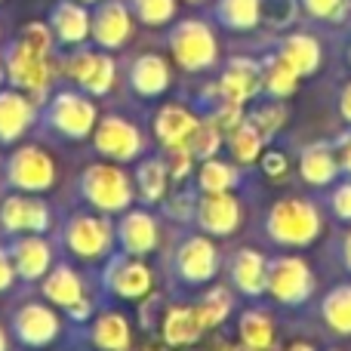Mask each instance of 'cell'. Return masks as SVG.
<instances>
[{
	"instance_id": "obj_57",
	"label": "cell",
	"mask_w": 351,
	"mask_h": 351,
	"mask_svg": "<svg viewBox=\"0 0 351 351\" xmlns=\"http://www.w3.org/2000/svg\"><path fill=\"white\" fill-rule=\"evenodd\" d=\"M188 3H200V0H188Z\"/></svg>"
},
{
	"instance_id": "obj_21",
	"label": "cell",
	"mask_w": 351,
	"mask_h": 351,
	"mask_svg": "<svg viewBox=\"0 0 351 351\" xmlns=\"http://www.w3.org/2000/svg\"><path fill=\"white\" fill-rule=\"evenodd\" d=\"M197 127H200V117L179 102L160 105L158 114H154V123H152L154 139H158L167 152H173V148H188V142H191Z\"/></svg>"
},
{
	"instance_id": "obj_7",
	"label": "cell",
	"mask_w": 351,
	"mask_h": 351,
	"mask_svg": "<svg viewBox=\"0 0 351 351\" xmlns=\"http://www.w3.org/2000/svg\"><path fill=\"white\" fill-rule=\"evenodd\" d=\"M93 148H96L99 158L114 160V164H130V160H139L145 154L148 142L145 133L136 127L130 117L123 114H105L99 117L96 130L90 136Z\"/></svg>"
},
{
	"instance_id": "obj_48",
	"label": "cell",
	"mask_w": 351,
	"mask_h": 351,
	"mask_svg": "<svg viewBox=\"0 0 351 351\" xmlns=\"http://www.w3.org/2000/svg\"><path fill=\"white\" fill-rule=\"evenodd\" d=\"M16 268H12V259L6 253V247H0V293H6L12 284H16Z\"/></svg>"
},
{
	"instance_id": "obj_41",
	"label": "cell",
	"mask_w": 351,
	"mask_h": 351,
	"mask_svg": "<svg viewBox=\"0 0 351 351\" xmlns=\"http://www.w3.org/2000/svg\"><path fill=\"white\" fill-rule=\"evenodd\" d=\"M250 121L256 123V130H259L265 139H271V136L287 123V114H284V108H280V105H265V108L253 111V114H250Z\"/></svg>"
},
{
	"instance_id": "obj_11",
	"label": "cell",
	"mask_w": 351,
	"mask_h": 351,
	"mask_svg": "<svg viewBox=\"0 0 351 351\" xmlns=\"http://www.w3.org/2000/svg\"><path fill=\"white\" fill-rule=\"evenodd\" d=\"M265 293L280 305H305L315 293V274L308 262L299 256H278L268 262V287Z\"/></svg>"
},
{
	"instance_id": "obj_4",
	"label": "cell",
	"mask_w": 351,
	"mask_h": 351,
	"mask_svg": "<svg viewBox=\"0 0 351 351\" xmlns=\"http://www.w3.org/2000/svg\"><path fill=\"white\" fill-rule=\"evenodd\" d=\"M321 213L305 197H284L265 216V234L280 247H308L321 234Z\"/></svg>"
},
{
	"instance_id": "obj_10",
	"label": "cell",
	"mask_w": 351,
	"mask_h": 351,
	"mask_svg": "<svg viewBox=\"0 0 351 351\" xmlns=\"http://www.w3.org/2000/svg\"><path fill=\"white\" fill-rule=\"evenodd\" d=\"M62 74H65L77 90H84L86 96L102 99L114 90L117 65L108 56V49H74V53L62 62Z\"/></svg>"
},
{
	"instance_id": "obj_33",
	"label": "cell",
	"mask_w": 351,
	"mask_h": 351,
	"mask_svg": "<svg viewBox=\"0 0 351 351\" xmlns=\"http://www.w3.org/2000/svg\"><path fill=\"white\" fill-rule=\"evenodd\" d=\"M280 56L299 71V77H308L321 68V43L311 34H290L280 43Z\"/></svg>"
},
{
	"instance_id": "obj_50",
	"label": "cell",
	"mask_w": 351,
	"mask_h": 351,
	"mask_svg": "<svg viewBox=\"0 0 351 351\" xmlns=\"http://www.w3.org/2000/svg\"><path fill=\"white\" fill-rule=\"evenodd\" d=\"M339 111H342V117L351 123V84H346L342 93H339Z\"/></svg>"
},
{
	"instance_id": "obj_30",
	"label": "cell",
	"mask_w": 351,
	"mask_h": 351,
	"mask_svg": "<svg viewBox=\"0 0 351 351\" xmlns=\"http://www.w3.org/2000/svg\"><path fill=\"white\" fill-rule=\"evenodd\" d=\"M225 142H228L231 158H234L241 167L256 164V160L262 158V148H265V136L256 130V123L250 121V117H243V121L225 136Z\"/></svg>"
},
{
	"instance_id": "obj_45",
	"label": "cell",
	"mask_w": 351,
	"mask_h": 351,
	"mask_svg": "<svg viewBox=\"0 0 351 351\" xmlns=\"http://www.w3.org/2000/svg\"><path fill=\"white\" fill-rule=\"evenodd\" d=\"M194 194H173L170 200H167V213H170L173 219H194Z\"/></svg>"
},
{
	"instance_id": "obj_6",
	"label": "cell",
	"mask_w": 351,
	"mask_h": 351,
	"mask_svg": "<svg viewBox=\"0 0 351 351\" xmlns=\"http://www.w3.org/2000/svg\"><path fill=\"white\" fill-rule=\"evenodd\" d=\"M170 53L173 62L182 68V71H206V68L216 65L219 59V43L216 34L206 22L200 19H185L170 31Z\"/></svg>"
},
{
	"instance_id": "obj_29",
	"label": "cell",
	"mask_w": 351,
	"mask_h": 351,
	"mask_svg": "<svg viewBox=\"0 0 351 351\" xmlns=\"http://www.w3.org/2000/svg\"><path fill=\"white\" fill-rule=\"evenodd\" d=\"M339 170H342L339 158L333 154V148H330L327 142H315V145H308L302 152V160H299V173H302V179L315 188L330 185V182L339 176Z\"/></svg>"
},
{
	"instance_id": "obj_28",
	"label": "cell",
	"mask_w": 351,
	"mask_h": 351,
	"mask_svg": "<svg viewBox=\"0 0 351 351\" xmlns=\"http://www.w3.org/2000/svg\"><path fill=\"white\" fill-rule=\"evenodd\" d=\"M170 167L164 158H145L142 154L139 164L133 170V185H136V200L145 206H154L160 200H167L170 191Z\"/></svg>"
},
{
	"instance_id": "obj_47",
	"label": "cell",
	"mask_w": 351,
	"mask_h": 351,
	"mask_svg": "<svg viewBox=\"0 0 351 351\" xmlns=\"http://www.w3.org/2000/svg\"><path fill=\"white\" fill-rule=\"evenodd\" d=\"M68 317H71L74 324H90L93 317H96V305H93V299H90V293H86L84 299H77V302L71 305V308L65 311Z\"/></svg>"
},
{
	"instance_id": "obj_17",
	"label": "cell",
	"mask_w": 351,
	"mask_h": 351,
	"mask_svg": "<svg viewBox=\"0 0 351 351\" xmlns=\"http://www.w3.org/2000/svg\"><path fill=\"white\" fill-rule=\"evenodd\" d=\"M133 37V10L121 0H102L90 12V40L99 49H121Z\"/></svg>"
},
{
	"instance_id": "obj_27",
	"label": "cell",
	"mask_w": 351,
	"mask_h": 351,
	"mask_svg": "<svg viewBox=\"0 0 351 351\" xmlns=\"http://www.w3.org/2000/svg\"><path fill=\"white\" fill-rule=\"evenodd\" d=\"M90 346L96 351H130L133 348V327L127 315L108 308L90 321Z\"/></svg>"
},
{
	"instance_id": "obj_40",
	"label": "cell",
	"mask_w": 351,
	"mask_h": 351,
	"mask_svg": "<svg viewBox=\"0 0 351 351\" xmlns=\"http://www.w3.org/2000/svg\"><path fill=\"white\" fill-rule=\"evenodd\" d=\"M19 40H22L25 47L43 53V56L53 53V28H49V25H43V22H28L22 28V34H19Z\"/></svg>"
},
{
	"instance_id": "obj_23",
	"label": "cell",
	"mask_w": 351,
	"mask_h": 351,
	"mask_svg": "<svg viewBox=\"0 0 351 351\" xmlns=\"http://www.w3.org/2000/svg\"><path fill=\"white\" fill-rule=\"evenodd\" d=\"M228 278L237 293L256 299L268 287V259L253 247H241L228 262Z\"/></svg>"
},
{
	"instance_id": "obj_25",
	"label": "cell",
	"mask_w": 351,
	"mask_h": 351,
	"mask_svg": "<svg viewBox=\"0 0 351 351\" xmlns=\"http://www.w3.org/2000/svg\"><path fill=\"white\" fill-rule=\"evenodd\" d=\"M49 28H53V37L65 47H80L84 40H90V12H86V3L80 0H62V3L53 6L49 12Z\"/></svg>"
},
{
	"instance_id": "obj_49",
	"label": "cell",
	"mask_w": 351,
	"mask_h": 351,
	"mask_svg": "<svg viewBox=\"0 0 351 351\" xmlns=\"http://www.w3.org/2000/svg\"><path fill=\"white\" fill-rule=\"evenodd\" d=\"M336 158H339V167H342V170L351 176V136H346V139H342V148H339V154H336Z\"/></svg>"
},
{
	"instance_id": "obj_34",
	"label": "cell",
	"mask_w": 351,
	"mask_h": 351,
	"mask_svg": "<svg viewBox=\"0 0 351 351\" xmlns=\"http://www.w3.org/2000/svg\"><path fill=\"white\" fill-rule=\"evenodd\" d=\"M231 308H234V299H231L228 287H206V293L194 302V311H197V321L204 330H216L228 321Z\"/></svg>"
},
{
	"instance_id": "obj_24",
	"label": "cell",
	"mask_w": 351,
	"mask_h": 351,
	"mask_svg": "<svg viewBox=\"0 0 351 351\" xmlns=\"http://www.w3.org/2000/svg\"><path fill=\"white\" fill-rule=\"evenodd\" d=\"M40 296L47 299L49 305H56V308L68 311L77 299L86 296V284L77 268H71L68 262H59V265H53L40 278Z\"/></svg>"
},
{
	"instance_id": "obj_35",
	"label": "cell",
	"mask_w": 351,
	"mask_h": 351,
	"mask_svg": "<svg viewBox=\"0 0 351 351\" xmlns=\"http://www.w3.org/2000/svg\"><path fill=\"white\" fill-rule=\"evenodd\" d=\"M299 84V71L284 59V56H271V59L262 65V90L274 99H287L296 93Z\"/></svg>"
},
{
	"instance_id": "obj_14",
	"label": "cell",
	"mask_w": 351,
	"mask_h": 351,
	"mask_svg": "<svg viewBox=\"0 0 351 351\" xmlns=\"http://www.w3.org/2000/svg\"><path fill=\"white\" fill-rule=\"evenodd\" d=\"M10 330L19 346L47 348L62 336V317H59V311H56V305H49L47 299H43V302H22L12 311Z\"/></svg>"
},
{
	"instance_id": "obj_31",
	"label": "cell",
	"mask_w": 351,
	"mask_h": 351,
	"mask_svg": "<svg viewBox=\"0 0 351 351\" xmlns=\"http://www.w3.org/2000/svg\"><path fill=\"white\" fill-rule=\"evenodd\" d=\"M241 185V167L228 164L219 158H206L197 167V188L200 194H219V191H234Z\"/></svg>"
},
{
	"instance_id": "obj_38",
	"label": "cell",
	"mask_w": 351,
	"mask_h": 351,
	"mask_svg": "<svg viewBox=\"0 0 351 351\" xmlns=\"http://www.w3.org/2000/svg\"><path fill=\"white\" fill-rule=\"evenodd\" d=\"M222 142H225V133L206 117V121H200V127L194 130L191 142H188V152L194 154V160H206V158H216Z\"/></svg>"
},
{
	"instance_id": "obj_43",
	"label": "cell",
	"mask_w": 351,
	"mask_h": 351,
	"mask_svg": "<svg viewBox=\"0 0 351 351\" xmlns=\"http://www.w3.org/2000/svg\"><path fill=\"white\" fill-rule=\"evenodd\" d=\"M302 6L315 19H339L346 10V0H302Z\"/></svg>"
},
{
	"instance_id": "obj_44",
	"label": "cell",
	"mask_w": 351,
	"mask_h": 351,
	"mask_svg": "<svg viewBox=\"0 0 351 351\" xmlns=\"http://www.w3.org/2000/svg\"><path fill=\"white\" fill-rule=\"evenodd\" d=\"M330 206H333V213L342 219V222H351V182L333 188V194H330Z\"/></svg>"
},
{
	"instance_id": "obj_53",
	"label": "cell",
	"mask_w": 351,
	"mask_h": 351,
	"mask_svg": "<svg viewBox=\"0 0 351 351\" xmlns=\"http://www.w3.org/2000/svg\"><path fill=\"white\" fill-rule=\"evenodd\" d=\"M0 351H10V336H6L3 327H0Z\"/></svg>"
},
{
	"instance_id": "obj_54",
	"label": "cell",
	"mask_w": 351,
	"mask_h": 351,
	"mask_svg": "<svg viewBox=\"0 0 351 351\" xmlns=\"http://www.w3.org/2000/svg\"><path fill=\"white\" fill-rule=\"evenodd\" d=\"M287 351H315V348H311V346H308V342H296V346H290V348H287Z\"/></svg>"
},
{
	"instance_id": "obj_13",
	"label": "cell",
	"mask_w": 351,
	"mask_h": 351,
	"mask_svg": "<svg viewBox=\"0 0 351 351\" xmlns=\"http://www.w3.org/2000/svg\"><path fill=\"white\" fill-rule=\"evenodd\" d=\"M173 274L185 287H206L219 274V250L210 234H191L176 247Z\"/></svg>"
},
{
	"instance_id": "obj_12",
	"label": "cell",
	"mask_w": 351,
	"mask_h": 351,
	"mask_svg": "<svg viewBox=\"0 0 351 351\" xmlns=\"http://www.w3.org/2000/svg\"><path fill=\"white\" fill-rule=\"evenodd\" d=\"M53 228V210L40 194L10 191L0 200V231L16 234H47Z\"/></svg>"
},
{
	"instance_id": "obj_22",
	"label": "cell",
	"mask_w": 351,
	"mask_h": 351,
	"mask_svg": "<svg viewBox=\"0 0 351 351\" xmlns=\"http://www.w3.org/2000/svg\"><path fill=\"white\" fill-rule=\"evenodd\" d=\"M130 90L142 99H158L170 90L173 84V71H170V62L158 53H142L130 62Z\"/></svg>"
},
{
	"instance_id": "obj_46",
	"label": "cell",
	"mask_w": 351,
	"mask_h": 351,
	"mask_svg": "<svg viewBox=\"0 0 351 351\" xmlns=\"http://www.w3.org/2000/svg\"><path fill=\"white\" fill-rule=\"evenodd\" d=\"M259 164H262V170H265V176L278 179V176L287 173V154L284 152H262Z\"/></svg>"
},
{
	"instance_id": "obj_58",
	"label": "cell",
	"mask_w": 351,
	"mask_h": 351,
	"mask_svg": "<svg viewBox=\"0 0 351 351\" xmlns=\"http://www.w3.org/2000/svg\"><path fill=\"white\" fill-rule=\"evenodd\" d=\"M348 62H351V49H348Z\"/></svg>"
},
{
	"instance_id": "obj_52",
	"label": "cell",
	"mask_w": 351,
	"mask_h": 351,
	"mask_svg": "<svg viewBox=\"0 0 351 351\" xmlns=\"http://www.w3.org/2000/svg\"><path fill=\"white\" fill-rule=\"evenodd\" d=\"M213 351H253V348L241 346V342H237V346H231V342H216V346H213Z\"/></svg>"
},
{
	"instance_id": "obj_37",
	"label": "cell",
	"mask_w": 351,
	"mask_h": 351,
	"mask_svg": "<svg viewBox=\"0 0 351 351\" xmlns=\"http://www.w3.org/2000/svg\"><path fill=\"white\" fill-rule=\"evenodd\" d=\"M216 19L231 31H250L262 19V0H219Z\"/></svg>"
},
{
	"instance_id": "obj_15",
	"label": "cell",
	"mask_w": 351,
	"mask_h": 351,
	"mask_svg": "<svg viewBox=\"0 0 351 351\" xmlns=\"http://www.w3.org/2000/svg\"><path fill=\"white\" fill-rule=\"evenodd\" d=\"M243 222L241 200L231 191L200 194L194 204V225L210 237H231Z\"/></svg>"
},
{
	"instance_id": "obj_18",
	"label": "cell",
	"mask_w": 351,
	"mask_h": 351,
	"mask_svg": "<svg viewBox=\"0 0 351 351\" xmlns=\"http://www.w3.org/2000/svg\"><path fill=\"white\" fill-rule=\"evenodd\" d=\"M114 237L117 250L130 256H152L160 243V225L152 210H123L121 219L114 222Z\"/></svg>"
},
{
	"instance_id": "obj_51",
	"label": "cell",
	"mask_w": 351,
	"mask_h": 351,
	"mask_svg": "<svg viewBox=\"0 0 351 351\" xmlns=\"http://www.w3.org/2000/svg\"><path fill=\"white\" fill-rule=\"evenodd\" d=\"M342 262H346V268L351 271V231L342 237Z\"/></svg>"
},
{
	"instance_id": "obj_1",
	"label": "cell",
	"mask_w": 351,
	"mask_h": 351,
	"mask_svg": "<svg viewBox=\"0 0 351 351\" xmlns=\"http://www.w3.org/2000/svg\"><path fill=\"white\" fill-rule=\"evenodd\" d=\"M77 194L90 210L105 213V216H121L136 200L133 176L123 170V164L114 160H96L84 167L77 179Z\"/></svg>"
},
{
	"instance_id": "obj_8",
	"label": "cell",
	"mask_w": 351,
	"mask_h": 351,
	"mask_svg": "<svg viewBox=\"0 0 351 351\" xmlns=\"http://www.w3.org/2000/svg\"><path fill=\"white\" fill-rule=\"evenodd\" d=\"M3 71H6L10 86L28 93L34 102H43L49 86H53V65H49V56L25 47L19 37L3 56Z\"/></svg>"
},
{
	"instance_id": "obj_26",
	"label": "cell",
	"mask_w": 351,
	"mask_h": 351,
	"mask_svg": "<svg viewBox=\"0 0 351 351\" xmlns=\"http://www.w3.org/2000/svg\"><path fill=\"white\" fill-rule=\"evenodd\" d=\"M160 342L167 348H188L206 333L197 321V311L194 305H170V308L160 315Z\"/></svg>"
},
{
	"instance_id": "obj_36",
	"label": "cell",
	"mask_w": 351,
	"mask_h": 351,
	"mask_svg": "<svg viewBox=\"0 0 351 351\" xmlns=\"http://www.w3.org/2000/svg\"><path fill=\"white\" fill-rule=\"evenodd\" d=\"M321 317L333 333L351 336V284L333 287L321 302Z\"/></svg>"
},
{
	"instance_id": "obj_56",
	"label": "cell",
	"mask_w": 351,
	"mask_h": 351,
	"mask_svg": "<svg viewBox=\"0 0 351 351\" xmlns=\"http://www.w3.org/2000/svg\"><path fill=\"white\" fill-rule=\"evenodd\" d=\"M80 3H102V0H80Z\"/></svg>"
},
{
	"instance_id": "obj_32",
	"label": "cell",
	"mask_w": 351,
	"mask_h": 351,
	"mask_svg": "<svg viewBox=\"0 0 351 351\" xmlns=\"http://www.w3.org/2000/svg\"><path fill=\"white\" fill-rule=\"evenodd\" d=\"M237 339L253 351H271L274 346V321L262 308H250L237 321Z\"/></svg>"
},
{
	"instance_id": "obj_20",
	"label": "cell",
	"mask_w": 351,
	"mask_h": 351,
	"mask_svg": "<svg viewBox=\"0 0 351 351\" xmlns=\"http://www.w3.org/2000/svg\"><path fill=\"white\" fill-rule=\"evenodd\" d=\"M259 90H262V65L253 59H241V56L225 65V71L219 74L216 84V96L234 105H247L250 99H256Z\"/></svg>"
},
{
	"instance_id": "obj_3",
	"label": "cell",
	"mask_w": 351,
	"mask_h": 351,
	"mask_svg": "<svg viewBox=\"0 0 351 351\" xmlns=\"http://www.w3.org/2000/svg\"><path fill=\"white\" fill-rule=\"evenodd\" d=\"M99 123L96 99L84 90H62L40 111V127L68 142H86Z\"/></svg>"
},
{
	"instance_id": "obj_19",
	"label": "cell",
	"mask_w": 351,
	"mask_h": 351,
	"mask_svg": "<svg viewBox=\"0 0 351 351\" xmlns=\"http://www.w3.org/2000/svg\"><path fill=\"white\" fill-rule=\"evenodd\" d=\"M40 121L37 102L22 90H0V145L12 148L31 133V127Z\"/></svg>"
},
{
	"instance_id": "obj_9",
	"label": "cell",
	"mask_w": 351,
	"mask_h": 351,
	"mask_svg": "<svg viewBox=\"0 0 351 351\" xmlns=\"http://www.w3.org/2000/svg\"><path fill=\"white\" fill-rule=\"evenodd\" d=\"M102 290L111 299H121V302H142L148 293H154V274L142 256L117 253L105 259Z\"/></svg>"
},
{
	"instance_id": "obj_55",
	"label": "cell",
	"mask_w": 351,
	"mask_h": 351,
	"mask_svg": "<svg viewBox=\"0 0 351 351\" xmlns=\"http://www.w3.org/2000/svg\"><path fill=\"white\" fill-rule=\"evenodd\" d=\"M142 351H167V346H145Z\"/></svg>"
},
{
	"instance_id": "obj_42",
	"label": "cell",
	"mask_w": 351,
	"mask_h": 351,
	"mask_svg": "<svg viewBox=\"0 0 351 351\" xmlns=\"http://www.w3.org/2000/svg\"><path fill=\"white\" fill-rule=\"evenodd\" d=\"M167 167H170L173 182H185L194 170V154L188 148H173V152H167Z\"/></svg>"
},
{
	"instance_id": "obj_5",
	"label": "cell",
	"mask_w": 351,
	"mask_h": 351,
	"mask_svg": "<svg viewBox=\"0 0 351 351\" xmlns=\"http://www.w3.org/2000/svg\"><path fill=\"white\" fill-rule=\"evenodd\" d=\"M59 170L47 148L40 145H12V152L3 160V182L10 191H28L43 194L56 185Z\"/></svg>"
},
{
	"instance_id": "obj_16",
	"label": "cell",
	"mask_w": 351,
	"mask_h": 351,
	"mask_svg": "<svg viewBox=\"0 0 351 351\" xmlns=\"http://www.w3.org/2000/svg\"><path fill=\"white\" fill-rule=\"evenodd\" d=\"M16 278L25 284H40V278L56 265V250L47 234H16L6 243Z\"/></svg>"
},
{
	"instance_id": "obj_39",
	"label": "cell",
	"mask_w": 351,
	"mask_h": 351,
	"mask_svg": "<svg viewBox=\"0 0 351 351\" xmlns=\"http://www.w3.org/2000/svg\"><path fill=\"white\" fill-rule=\"evenodd\" d=\"M130 10L148 28H160L176 16V0H130Z\"/></svg>"
},
{
	"instance_id": "obj_2",
	"label": "cell",
	"mask_w": 351,
	"mask_h": 351,
	"mask_svg": "<svg viewBox=\"0 0 351 351\" xmlns=\"http://www.w3.org/2000/svg\"><path fill=\"white\" fill-rule=\"evenodd\" d=\"M59 243L77 262H105L117 247L114 222L105 213H71L59 228Z\"/></svg>"
}]
</instances>
